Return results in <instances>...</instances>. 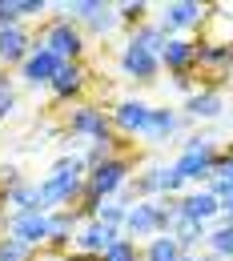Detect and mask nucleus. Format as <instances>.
Returning a JSON list of instances; mask_svg holds the SVG:
<instances>
[{
	"instance_id": "1",
	"label": "nucleus",
	"mask_w": 233,
	"mask_h": 261,
	"mask_svg": "<svg viewBox=\"0 0 233 261\" xmlns=\"http://www.w3.org/2000/svg\"><path fill=\"white\" fill-rule=\"evenodd\" d=\"M8 229H12V233H16V237H20V241H40V237H44V221H40V217H33V213H16V217H12V221H8Z\"/></svg>"
},
{
	"instance_id": "2",
	"label": "nucleus",
	"mask_w": 233,
	"mask_h": 261,
	"mask_svg": "<svg viewBox=\"0 0 233 261\" xmlns=\"http://www.w3.org/2000/svg\"><path fill=\"white\" fill-rule=\"evenodd\" d=\"M53 72H61V68H57V53H48V48H44V53H36L33 61H29V68H24V76H29V81H48Z\"/></svg>"
},
{
	"instance_id": "3",
	"label": "nucleus",
	"mask_w": 233,
	"mask_h": 261,
	"mask_svg": "<svg viewBox=\"0 0 233 261\" xmlns=\"http://www.w3.org/2000/svg\"><path fill=\"white\" fill-rule=\"evenodd\" d=\"M20 57H24L20 29H0V61H20Z\"/></svg>"
},
{
	"instance_id": "4",
	"label": "nucleus",
	"mask_w": 233,
	"mask_h": 261,
	"mask_svg": "<svg viewBox=\"0 0 233 261\" xmlns=\"http://www.w3.org/2000/svg\"><path fill=\"white\" fill-rule=\"evenodd\" d=\"M53 48H57V53H76V36L68 33V29H57V33H53Z\"/></svg>"
},
{
	"instance_id": "5",
	"label": "nucleus",
	"mask_w": 233,
	"mask_h": 261,
	"mask_svg": "<svg viewBox=\"0 0 233 261\" xmlns=\"http://www.w3.org/2000/svg\"><path fill=\"white\" fill-rule=\"evenodd\" d=\"M20 257H24L20 241H0V261H20Z\"/></svg>"
},
{
	"instance_id": "6",
	"label": "nucleus",
	"mask_w": 233,
	"mask_h": 261,
	"mask_svg": "<svg viewBox=\"0 0 233 261\" xmlns=\"http://www.w3.org/2000/svg\"><path fill=\"white\" fill-rule=\"evenodd\" d=\"M76 76H81L76 68H61V72H57V89H61V93H68V89H76Z\"/></svg>"
},
{
	"instance_id": "7",
	"label": "nucleus",
	"mask_w": 233,
	"mask_h": 261,
	"mask_svg": "<svg viewBox=\"0 0 233 261\" xmlns=\"http://www.w3.org/2000/svg\"><path fill=\"white\" fill-rule=\"evenodd\" d=\"M129 68H133V72H149V68H153V61H149L141 48H133V53H129Z\"/></svg>"
},
{
	"instance_id": "8",
	"label": "nucleus",
	"mask_w": 233,
	"mask_h": 261,
	"mask_svg": "<svg viewBox=\"0 0 233 261\" xmlns=\"http://www.w3.org/2000/svg\"><path fill=\"white\" fill-rule=\"evenodd\" d=\"M117 173H121L117 165H109V169H100V173H97V185H100V189H113V185H117Z\"/></svg>"
},
{
	"instance_id": "9",
	"label": "nucleus",
	"mask_w": 233,
	"mask_h": 261,
	"mask_svg": "<svg viewBox=\"0 0 233 261\" xmlns=\"http://www.w3.org/2000/svg\"><path fill=\"white\" fill-rule=\"evenodd\" d=\"M121 117H125L129 125H145V109H141V105H125V113H121Z\"/></svg>"
},
{
	"instance_id": "10",
	"label": "nucleus",
	"mask_w": 233,
	"mask_h": 261,
	"mask_svg": "<svg viewBox=\"0 0 233 261\" xmlns=\"http://www.w3.org/2000/svg\"><path fill=\"white\" fill-rule=\"evenodd\" d=\"M20 12H16V4H0V24L4 29H12V20H16Z\"/></svg>"
},
{
	"instance_id": "11",
	"label": "nucleus",
	"mask_w": 233,
	"mask_h": 261,
	"mask_svg": "<svg viewBox=\"0 0 233 261\" xmlns=\"http://www.w3.org/2000/svg\"><path fill=\"white\" fill-rule=\"evenodd\" d=\"M8 113H12V93L0 85V117H8Z\"/></svg>"
},
{
	"instance_id": "12",
	"label": "nucleus",
	"mask_w": 233,
	"mask_h": 261,
	"mask_svg": "<svg viewBox=\"0 0 233 261\" xmlns=\"http://www.w3.org/2000/svg\"><path fill=\"white\" fill-rule=\"evenodd\" d=\"M153 261H173V249H169L165 241H161V245H157V249H153Z\"/></svg>"
},
{
	"instance_id": "13",
	"label": "nucleus",
	"mask_w": 233,
	"mask_h": 261,
	"mask_svg": "<svg viewBox=\"0 0 233 261\" xmlns=\"http://www.w3.org/2000/svg\"><path fill=\"white\" fill-rule=\"evenodd\" d=\"M217 245H221V249H233V233H229V229H225V233H217Z\"/></svg>"
},
{
	"instance_id": "14",
	"label": "nucleus",
	"mask_w": 233,
	"mask_h": 261,
	"mask_svg": "<svg viewBox=\"0 0 233 261\" xmlns=\"http://www.w3.org/2000/svg\"><path fill=\"white\" fill-rule=\"evenodd\" d=\"M169 61H185V44H173L169 48Z\"/></svg>"
}]
</instances>
